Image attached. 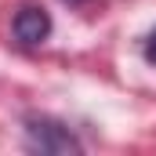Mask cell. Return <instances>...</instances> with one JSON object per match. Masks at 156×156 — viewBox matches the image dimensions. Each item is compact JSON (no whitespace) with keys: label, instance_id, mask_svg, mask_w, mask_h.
Segmentation results:
<instances>
[{"label":"cell","instance_id":"obj_1","mask_svg":"<svg viewBox=\"0 0 156 156\" xmlns=\"http://www.w3.org/2000/svg\"><path fill=\"white\" fill-rule=\"evenodd\" d=\"M26 149L33 153H47V156H58V153H80L83 142L55 116H26Z\"/></svg>","mask_w":156,"mask_h":156},{"label":"cell","instance_id":"obj_2","mask_svg":"<svg viewBox=\"0 0 156 156\" xmlns=\"http://www.w3.org/2000/svg\"><path fill=\"white\" fill-rule=\"evenodd\" d=\"M11 29H15V40H18V44H26V47L44 44L47 33H51V15H47L44 7H37V4H26V7H18V11H15Z\"/></svg>","mask_w":156,"mask_h":156},{"label":"cell","instance_id":"obj_3","mask_svg":"<svg viewBox=\"0 0 156 156\" xmlns=\"http://www.w3.org/2000/svg\"><path fill=\"white\" fill-rule=\"evenodd\" d=\"M145 58H149V62H156V29L149 33V40H145Z\"/></svg>","mask_w":156,"mask_h":156},{"label":"cell","instance_id":"obj_4","mask_svg":"<svg viewBox=\"0 0 156 156\" xmlns=\"http://www.w3.org/2000/svg\"><path fill=\"white\" fill-rule=\"evenodd\" d=\"M69 4H76V0H69Z\"/></svg>","mask_w":156,"mask_h":156}]
</instances>
